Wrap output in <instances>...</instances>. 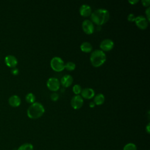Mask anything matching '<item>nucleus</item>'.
<instances>
[{
    "mask_svg": "<svg viewBox=\"0 0 150 150\" xmlns=\"http://www.w3.org/2000/svg\"><path fill=\"white\" fill-rule=\"evenodd\" d=\"M127 19L129 22H134L135 19V16L133 13H129L127 16Z\"/></svg>",
    "mask_w": 150,
    "mask_h": 150,
    "instance_id": "obj_23",
    "label": "nucleus"
},
{
    "mask_svg": "<svg viewBox=\"0 0 150 150\" xmlns=\"http://www.w3.org/2000/svg\"><path fill=\"white\" fill-rule=\"evenodd\" d=\"M35 98H36L35 96L32 93H28L25 96V100H26V102L28 103H30V104H32V103H35Z\"/></svg>",
    "mask_w": 150,
    "mask_h": 150,
    "instance_id": "obj_17",
    "label": "nucleus"
},
{
    "mask_svg": "<svg viewBox=\"0 0 150 150\" xmlns=\"http://www.w3.org/2000/svg\"><path fill=\"white\" fill-rule=\"evenodd\" d=\"M114 45V42L111 39H105L100 43V47L102 51L108 52L113 48Z\"/></svg>",
    "mask_w": 150,
    "mask_h": 150,
    "instance_id": "obj_9",
    "label": "nucleus"
},
{
    "mask_svg": "<svg viewBox=\"0 0 150 150\" xmlns=\"http://www.w3.org/2000/svg\"><path fill=\"white\" fill-rule=\"evenodd\" d=\"M79 12L82 16L88 17L91 15L92 13L91 8L87 4H83L80 6L79 9Z\"/></svg>",
    "mask_w": 150,
    "mask_h": 150,
    "instance_id": "obj_11",
    "label": "nucleus"
},
{
    "mask_svg": "<svg viewBox=\"0 0 150 150\" xmlns=\"http://www.w3.org/2000/svg\"><path fill=\"white\" fill-rule=\"evenodd\" d=\"M5 63L8 67L15 68L18 64V60L15 56L9 54L5 57Z\"/></svg>",
    "mask_w": 150,
    "mask_h": 150,
    "instance_id": "obj_10",
    "label": "nucleus"
},
{
    "mask_svg": "<svg viewBox=\"0 0 150 150\" xmlns=\"http://www.w3.org/2000/svg\"><path fill=\"white\" fill-rule=\"evenodd\" d=\"M17 150H33V146L30 143H25L21 145Z\"/></svg>",
    "mask_w": 150,
    "mask_h": 150,
    "instance_id": "obj_18",
    "label": "nucleus"
},
{
    "mask_svg": "<svg viewBox=\"0 0 150 150\" xmlns=\"http://www.w3.org/2000/svg\"><path fill=\"white\" fill-rule=\"evenodd\" d=\"M82 28L84 33L87 35H91L94 32V25L93 22L88 19L83 21L82 23Z\"/></svg>",
    "mask_w": 150,
    "mask_h": 150,
    "instance_id": "obj_8",
    "label": "nucleus"
},
{
    "mask_svg": "<svg viewBox=\"0 0 150 150\" xmlns=\"http://www.w3.org/2000/svg\"><path fill=\"white\" fill-rule=\"evenodd\" d=\"M80 49L82 52L84 53H90L93 50L91 44L88 42H84L80 45Z\"/></svg>",
    "mask_w": 150,
    "mask_h": 150,
    "instance_id": "obj_15",
    "label": "nucleus"
},
{
    "mask_svg": "<svg viewBox=\"0 0 150 150\" xmlns=\"http://www.w3.org/2000/svg\"><path fill=\"white\" fill-rule=\"evenodd\" d=\"M146 131L148 134L150 133V124H149V123L148 124V125L146 127Z\"/></svg>",
    "mask_w": 150,
    "mask_h": 150,
    "instance_id": "obj_28",
    "label": "nucleus"
},
{
    "mask_svg": "<svg viewBox=\"0 0 150 150\" xmlns=\"http://www.w3.org/2000/svg\"><path fill=\"white\" fill-rule=\"evenodd\" d=\"M135 22L136 25L141 29H145L148 26V21L147 19L142 15L135 17Z\"/></svg>",
    "mask_w": 150,
    "mask_h": 150,
    "instance_id": "obj_7",
    "label": "nucleus"
},
{
    "mask_svg": "<svg viewBox=\"0 0 150 150\" xmlns=\"http://www.w3.org/2000/svg\"><path fill=\"white\" fill-rule=\"evenodd\" d=\"M145 13H146V19L148 20V21L149 22L150 21V19H149V13H150V8L148 7L146 11H145Z\"/></svg>",
    "mask_w": 150,
    "mask_h": 150,
    "instance_id": "obj_26",
    "label": "nucleus"
},
{
    "mask_svg": "<svg viewBox=\"0 0 150 150\" xmlns=\"http://www.w3.org/2000/svg\"><path fill=\"white\" fill-rule=\"evenodd\" d=\"M47 88L53 91H56L60 88V83L59 80L55 77H50L49 78L46 83Z\"/></svg>",
    "mask_w": 150,
    "mask_h": 150,
    "instance_id": "obj_5",
    "label": "nucleus"
},
{
    "mask_svg": "<svg viewBox=\"0 0 150 150\" xmlns=\"http://www.w3.org/2000/svg\"><path fill=\"white\" fill-rule=\"evenodd\" d=\"M81 87L79 84H75L73 87V91L76 95H79L81 92Z\"/></svg>",
    "mask_w": 150,
    "mask_h": 150,
    "instance_id": "obj_21",
    "label": "nucleus"
},
{
    "mask_svg": "<svg viewBox=\"0 0 150 150\" xmlns=\"http://www.w3.org/2000/svg\"><path fill=\"white\" fill-rule=\"evenodd\" d=\"M90 62L91 64L96 67L103 65L106 61V55L101 50H95L90 55Z\"/></svg>",
    "mask_w": 150,
    "mask_h": 150,
    "instance_id": "obj_3",
    "label": "nucleus"
},
{
    "mask_svg": "<svg viewBox=\"0 0 150 150\" xmlns=\"http://www.w3.org/2000/svg\"><path fill=\"white\" fill-rule=\"evenodd\" d=\"M64 63L59 57H53L50 60V66L52 69L57 72H60L64 69Z\"/></svg>",
    "mask_w": 150,
    "mask_h": 150,
    "instance_id": "obj_4",
    "label": "nucleus"
},
{
    "mask_svg": "<svg viewBox=\"0 0 150 150\" xmlns=\"http://www.w3.org/2000/svg\"><path fill=\"white\" fill-rule=\"evenodd\" d=\"M76 68V64L73 62H68L64 64V69L68 71H73Z\"/></svg>",
    "mask_w": 150,
    "mask_h": 150,
    "instance_id": "obj_19",
    "label": "nucleus"
},
{
    "mask_svg": "<svg viewBox=\"0 0 150 150\" xmlns=\"http://www.w3.org/2000/svg\"><path fill=\"white\" fill-rule=\"evenodd\" d=\"M11 73L14 75V76H16L19 74V70L17 68H13L11 70Z\"/></svg>",
    "mask_w": 150,
    "mask_h": 150,
    "instance_id": "obj_25",
    "label": "nucleus"
},
{
    "mask_svg": "<svg viewBox=\"0 0 150 150\" xmlns=\"http://www.w3.org/2000/svg\"><path fill=\"white\" fill-rule=\"evenodd\" d=\"M123 150H137V146L133 143H128L124 146Z\"/></svg>",
    "mask_w": 150,
    "mask_h": 150,
    "instance_id": "obj_20",
    "label": "nucleus"
},
{
    "mask_svg": "<svg viewBox=\"0 0 150 150\" xmlns=\"http://www.w3.org/2000/svg\"><path fill=\"white\" fill-rule=\"evenodd\" d=\"M142 5L144 6H149L150 4V1L149 0H142L141 1Z\"/></svg>",
    "mask_w": 150,
    "mask_h": 150,
    "instance_id": "obj_24",
    "label": "nucleus"
},
{
    "mask_svg": "<svg viewBox=\"0 0 150 150\" xmlns=\"http://www.w3.org/2000/svg\"><path fill=\"white\" fill-rule=\"evenodd\" d=\"M139 2V1L138 0H129L128 1V2L129 3V4H131V5H135V4H137L138 2Z\"/></svg>",
    "mask_w": 150,
    "mask_h": 150,
    "instance_id": "obj_27",
    "label": "nucleus"
},
{
    "mask_svg": "<svg viewBox=\"0 0 150 150\" xmlns=\"http://www.w3.org/2000/svg\"><path fill=\"white\" fill-rule=\"evenodd\" d=\"M73 81V79L70 74L64 75L61 79V84L64 87H69L71 85Z\"/></svg>",
    "mask_w": 150,
    "mask_h": 150,
    "instance_id": "obj_13",
    "label": "nucleus"
},
{
    "mask_svg": "<svg viewBox=\"0 0 150 150\" xmlns=\"http://www.w3.org/2000/svg\"><path fill=\"white\" fill-rule=\"evenodd\" d=\"M8 102L11 106L13 107H17L20 105L21 103V100L18 96L13 95L9 98Z\"/></svg>",
    "mask_w": 150,
    "mask_h": 150,
    "instance_id": "obj_14",
    "label": "nucleus"
},
{
    "mask_svg": "<svg viewBox=\"0 0 150 150\" xmlns=\"http://www.w3.org/2000/svg\"><path fill=\"white\" fill-rule=\"evenodd\" d=\"M110 18V13L105 9H97L91 14V19L92 22L101 25L106 23Z\"/></svg>",
    "mask_w": 150,
    "mask_h": 150,
    "instance_id": "obj_1",
    "label": "nucleus"
},
{
    "mask_svg": "<svg viewBox=\"0 0 150 150\" xmlns=\"http://www.w3.org/2000/svg\"><path fill=\"white\" fill-rule=\"evenodd\" d=\"M105 100V97L101 93L97 94L94 98V103L95 104V105H101L104 103Z\"/></svg>",
    "mask_w": 150,
    "mask_h": 150,
    "instance_id": "obj_16",
    "label": "nucleus"
},
{
    "mask_svg": "<svg viewBox=\"0 0 150 150\" xmlns=\"http://www.w3.org/2000/svg\"><path fill=\"white\" fill-rule=\"evenodd\" d=\"M81 94L82 98L83 97L86 99H91L94 97L95 92L91 88H85L81 90Z\"/></svg>",
    "mask_w": 150,
    "mask_h": 150,
    "instance_id": "obj_12",
    "label": "nucleus"
},
{
    "mask_svg": "<svg viewBox=\"0 0 150 150\" xmlns=\"http://www.w3.org/2000/svg\"><path fill=\"white\" fill-rule=\"evenodd\" d=\"M89 106H90V107H91V108H93V107H94V106H95V104H94V102H91V103H90V104H89Z\"/></svg>",
    "mask_w": 150,
    "mask_h": 150,
    "instance_id": "obj_29",
    "label": "nucleus"
},
{
    "mask_svg": "<svg viewBox=\"0 0 150 150\" xmlns=\"http://www.w3.org/2000/svg\"><path fill=\"white\" fill-rule=\"evenodd\" d=\"M45 112L43 105L38 102L32 103L27 110V115L31 119H37L43 115Z\"/></svg>",
    "mask_w": 150,
    "mask_h": 150,
    "instance_id": "obj_2",
    "label": "nucleus"
},
{
    "mask_svg": "<svg viewBox=\"0 0 150 150\" xmlns=\"http://www.w3.org/2000/svg\"><path fill=\"white\" fill-rule=\"evenodd\" d=\"M59 98V96L57 93H53L50 95V99L53 101H57Z\"/></svg>",
    "mask_w": 150,
    "mask_h": 150,
    "instance_id": "obj_22",
    "label": "nucleus"
},
{
    "mask_svg": "<svg viewBox=\"0 0 150 150\" xmlns=\"http://www.w3.org/2000/svg\"><path fill=\"white\" fill-rule=\"evenodd\" d=\"M83 102V98H82L81 96H80V95H75L72 97L70 104L71 107L74 109L78 110L82 107Z\"/></svg>",
    "mask_w": 150,
    "mask_h": 150,
    "instance_id": "obj_6",
    "label": "nucleus"
}]
</instances>
